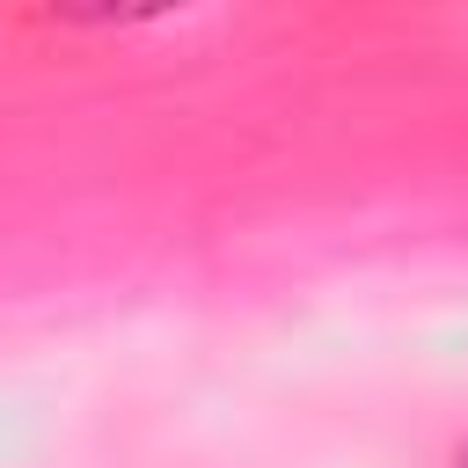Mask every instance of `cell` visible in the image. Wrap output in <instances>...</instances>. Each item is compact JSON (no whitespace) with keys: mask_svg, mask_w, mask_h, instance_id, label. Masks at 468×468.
I'll return each instance as SVG.
<instances>
[{"mask_svg":"<svg viewBox=\"0 0 468 468\" xmlns=\"http://www.w3.org/2000/svg\"><path fill=\"white\" fill-rule=\"evenodd\" d=\"M453 468H468V446H461V453H453Z\"/></svg>","mask_w":468,"mask_h":468,"instance_id":"obj_1","label":"cell"}]
</instances>
